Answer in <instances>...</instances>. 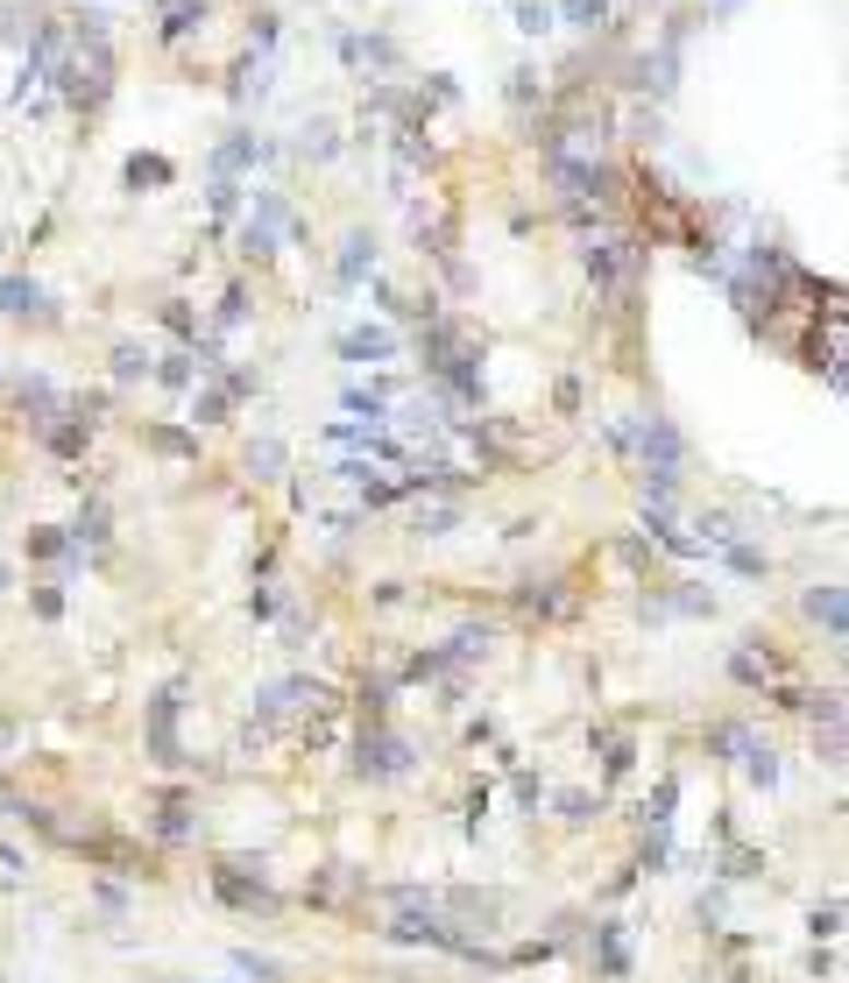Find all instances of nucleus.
I'll list each match as a JSON object with an SVG mask.
<instances>
[{"label": "nucleus", "instance_id": "f257e3e1", "mask_svg": "<svg viewBox=\"0 0 849 983\" xmlns=\"http://www.w3.org/2000/svg\"><path fill=\"white\" fill-rule=\"evenodd\" d=\"M354 765H362V779H404V771H411V743L397 736V729H382V722H362V736H354Z\"/></svg>", "mask_w": 849, "mask_h": 983}, {"label": "nucleus", "instance_id": "f03ea898", "mask_svg": "<svg viewBox=\"0 0 849 983\" xmlns=\"http://www.w3.org/2000/svg\"><path fill=\"white\" fill-rule=\"evenodd\" d=\"M283 227H291V205H283L276 191H256V213L241 220V256H248V262H270Z\"/></svg>", "mask_w": 849, "mask_h": 983}, {"label": "nucleus", "instance_id": "7ed1b4c3", "mask_svg": "<svg viewBox=\"0 0 849 983\" xmlns=\"http://www.w3.org/2000/svg\"><path fill=\"white\" fill-rule=\"evenodd\" d=\"M177 701H185V687H163L156 708H149V750H156L163 765H177Z\"/></svg>", "mask_w": 849, "mask_h": 983}, {"label": "nucleus", "instance_id": "20e7f679", "mask_svg": "<svg viewBox=\"0 0 849 983\" xmlns=\"http://www.w3.org/2000/svg\"><path fill=\"white\" fill-rule=\"evenodd\" d=\"M397 354V333L390 325H354V333H340V362L368 368V362H390Z\"/></svg>", "mask_w": 849, "mask_h": 983}, {"label": "nucleus", "instance_id": "39448f33", "mask_svg": "<svg viewBox=\"0 0 849 983\" xmlns=\"http://www.w3.org/2000/svg\"><path fill=\"white\" fill-rule=\"evenodd\" d=\"M376 256H382V248H376V234H368V227H354L347 241H340V291H354V283H368V276H376Z\"/></svg>", "mask_w": 849, "mask_h": 983}, {"label": "nucleus", "instance_id": "423d86ee", "mask_svg": "<svg viewBox=\"0 0 849 983\" xmlns=\"http://www.w3.org/2000/svg\"><path fill=\"white\" fill-rule=\"evenodd\" d=\"M340 57H347V64H368V71H397L404 64L397 36H340Z\"/></svg>", "mask_w": 849, "mask_h": 983}, {"label": "nucleus", "instance_id": "0eeeda50", "mask_svg": "<svg viewBox=\"0 0 849 983\" xmlns=\"http://www.w3.org/2000/svg\"><path fill=\"white\" fill-rule=\"evenodd\" d=\"M262 156H270V149H262L256 135H227V142L213 149V177H227V185H234V177H241V170H256Z\"/></svg>", "mask_w": 849, "mask_h": 983}, {"label": "nucleus", "instance_id": "6e6552de", "mask_svg": "<svg viewBox=\"0 0 849 983\" xmlns=\"http://www.w3.org/2000/svg\"><path fill=\"white\" fill-rule=\"evenodd\" d=\"M220 899L248 905V913H276V891L262 885V877H256V885H248V877H241V863H227V871H220Z\"/></svg>", "mask_w": 849, "mask_h": 983}, {"label": "nucleus", "instance_id": "1a4fd4ad", "mask_svg": "<svg viewBox=\"0 0 849 983\" xmlns=\"http://www.w3.org/2000/svg\"><path fill=\"white\" fill-rule=\"evenodd\" d=\"M807 616L822 623L828 637H842V630H849V608H842V588H836V580H822V588H807Z\"/></svg>", "mask_w": 849, "mask_h": 983}, {"label": "nucleus", "instance_id": "9d476101", "mask_svg": "<svg viewBox=\"0 0 849 983\" xmlns=\"http://www.w3.org/2000/svg\"><path fill=\"white\" fill-rule=\"evenodd\" d=\"M0 311H8V319H43V283L36 276H8L0 283Z\"/></svg>", "mask_w": 849, "mask_h": 983}, {"label": "nucleus", "instance_id": "9b49d317", "mask_svg": "<svg viewBox=\"0 0 849 983\" xmlns=\"http://www.w3.org/2000/svg\"><path fill=\"white\" fill-rule=\"evenodd\" d=\"M553 22H574V28H609V0H553Z\"/></svg>", "mask_w": 849, "mask_h": 983}, {"label": "nucleus", "instance_id": "f8f14e48", "mask_svg": "<svg viewBox=\"0 0 849 983\" xmlns=\"http://www.w3.org/2000/svg\"><path fill=\"white\" fill-rule=\"evenodd\" d=\"M297 156H311V163H333V156H340L333 121H305V128H297Z\"/></svg>", "mask_w": 849, "mask_h": 983}, {"label": "nucleus", "instance_id": "ddd939ff", "mask_svg": "<svg viewBox=\"0 0 849 983\" xmlns=\"http://www.w3.org/2000/svg\"><path fill=\"white\" fill-rule=\"evenodd\" d=\"M71 545H79V553H85V545H93V553H107V502H85V510H79Z\"/></svg>", "mask_w": 849, "mask_h": 983}, {"label": "nucleus", "instance_id": "4468645a", "mask_svg": "<svg viewBox=\"0 0 849 983\" xmlns=\"http://www.w3.org/2000/svg\"><path fill=\"white\" fill-rule=\"evenodd\" d=\"M199 22H205V0H170L163 8V43H185Z\"/></svg>", "mask_w": 849, "mask_h": 983}, {"label": "nucleus", "instance_id": "2eb2a0df", "mask_svg": "<svg viewBox=\"0 0 849 983\" xmlns=\"http://www.w3.org/2000/svg\"><path fill=\"white\" fill-rule=\"evenodd\" d=\"M460 524V502H418V510H411V531H418V538H439V531H453Z\"/></svg>", "mask_w": 849, "mask_h": 983}, {"label": "nucleus", "instance_id": "dca6fc26", "mask_svg": "<svg viewBox=\"0 0 849 983\" xmlns=\"http://www.w3.org/2000/svg\"><path fill=\"white\" fill-rule=\"evenodd\" d=\"M128 191H142V185H170V177H177V163L170 156H128Z\"/></svg>", "mask_w": 849, "mask_h": 983}, {"label": "nucleus", "instance_id": "f3484780", "mask_svg": "<svg viewBox=\"0 0 849 983\" xmlns=\"http://www.w3.org/2000/svg\"><path fill=\"white\" fill-rule=\"evenodd\" d=\"M234 411V396H227V382H205L199 396H191V425H220Z\"/></svg>", "mask_w": 849, "mask_h": 983}, {"label": "nucleus", "instance_id": "a211bd4d", "mask_svg": "<svg viewBox=\"0 0 849 983\" xmlns=\"http://www.w3.org/2000/svg\"><path fill=\"white\" fill-rule=\"evenodd\" d=\"M488 644H496V637H488V623H468V630H453V644H446V665H468V659H482Z\"/></svg>", "mask_w": 849, "mask_h": 983}, {"label": "nucleus", "instance_id": "6ab92c4d", "mask_svg": "<svg viewBox=\"0 0 849 983\" xmlns=\"http://www.w3.org/2000/svg\"><path fill=\"white\" fill-rule=\"evenodd\" d=\"M248 474H256V482H276V474H283V439H256V446H248Z\"/></svg>", "mask_w": 849, "mask_h": 983}, {"label": "nucleus", "instance_id": "aec40b11", "mask_svg": "<svg viewBox=\"0 0 849 983\" xmlns=\"http://www.w3.org/2000/svg\"><path fill=\"white\" fill-rule=\"evenodd\" d=\"M594 962H602V976H623V970H630V956H623L616 927H594Z\"/></svg>", "mask_w": 849, "mask_h": 983}, {"label": "nucleus", "instance_id": "412c9836", "mask_svg": "<svg viewBox=\"0 0 849 983\" xmlns=\"http://www.w3.org/2000/svg\"><path fill=\"white\" fill-rule=\"evenodd\" d=\"M729 673H736L743 687H757V679H771V659H765V651H757V637H751V651H736V659H729Z\"/></svg>", "mask_w": 849, "mask_h": 983}, {"label": "nucleus", "instance_id": "4be33fe9", "mask_svg": "<svg viewBox=\"0 0 849 983\" xmlns=\"http://www.w3.org/2000/svg\"><path fill=\"white\" fill-rule=\"evenodd\" d=\"M517 28L524 36H553V0H517Z\"/></svg>", "mask_w": 849, "mask_h": 983}, {"label": "nucleus", "instance_id": "5701e85b", "mask_svg": "<svg viewBox=\"0 0 849 983\" xmlns=\"http://www.w3.org/2000/svg\"><path fill=\"white\" fill-rule=\"evenodd\" d=\"M149 446H156V453H170V460H191V453H199V439H191V431H170V425L149 431Z\"/></svg>", "mask_w": 849, "mask_h": 983}, {"label": "nucleus", "instance_id": "b1692460", "mask_svg": "<svg viewBox=\"0 0 849 983\" xmlns=\"http://www.w3.org/2000/svg\"><path fill=\"white\" fill-rule=\"evenodd\" d=\"M743 771H751V785H771V779H779V757H771V743H751V750H743Z\"/></svg>", "mask_w": 849, "mask_h": 983}, {"label": "nucleus", "instance_id": "393cba45", "mask_svg": "<svg viewBox=\"0 0 849 983\" xmlns=\"http://www.w3.org/2000/svg\"><path fill=\"white\" fill-rule=\"evenodd\" d=\"M156 382H170V390H191V382H199V362H191V354H170V362L156 368Z\"/></svg>", "mask_w": 849, "mask_h": 983}, {"label": "nucleus", "instance_id": "a878e982", "mask_svg": "<svg viewBox=\"0 0 849 983\" xmlns=\"http://www.w3.org/2000/svg\"><path fill=\"white\" fill-rule=\"evenodd\" d=\"M114 376H121V382H135V376H149V354L135 347V340H128V347H114Z\"/></svg>", "mask_w": 849, "mask_h": 983}, {"label": "nucleus", "instance_id": "bb28decb", "mask_svg": "<svg viewBox=\"0 0 849 983\" xmlns=\"http://www.w3.org/2000/svg\"><path fill=\"white\" fill-rule=\"evenodd\" d=\"M64 553H71L64 531H36V538H28V559H64Z\"/></svg>", "mask_w": 849, "mask_h": 983}, {"label": "nucleus", "instance_id": "cd10ccee", "mask_svg": "<svg viewBox=\"0 0 849 983\" xmlns=\"http://www.w3.org/2000/svg\"><path fill=\"white\" fill-rule=\"evenodd\" d=\"M156 836H191V807H185V800H170V807H163V821H156Z\"/></svg>", "mask_w": 849, "mask_h": 983}, {"label": "nucleus", "instance_id": "c85d7f7f", "mask_svg": "<svg viewBox=\"0 0 849 983\" xmlns=\"http://www.w3.org/2000/svg\"><path fill=\"white\" fill-rule=\"evenodd\" d=\"M241 319H248V291L234 283V291L220 297V333H227V325H241Z\"/></svg>", "mask_w": 849, "mask_h": 983}, {"label": "nucleus", "instance_id": "c756f323", "mask_svg": "<svg viewBox=\"0 0 849 983\" xmlns=\"http://www.w3.org/2000/svg\"><path fill=\"white\" fill-rule=\"evenodd\" d=\"M205 205H213V213L227 220L234 205H241V185H227V177H213V191H205Z\"/></svg>", "mask_w": 849, "mask_h": 983}, {"label": "nucleus", "instance_id": "7c9ffc66", "mask_svg": "<svg viewBox=\"0 0 849 983\" xmlns=\"http://www.w3.org/2000/svg\"><path fill=\"white\" fill-rule=\"evenodd\" d=\"M510 99H517V107H531V99H539V71H531V64L510 71Z\"/></svg>", "mask_w": 849, "mask_h": 983}, {"label": "nucleus", "instance_id": "2f4dec72", "mask_svg": "<svg viewBox=\"0 0 849 983\" xmlns=\"http://www.w3.org/2000/svg\"><path fill=\"white\" fill-rule=\"evenodd\" d=\"M276 36H283V28H276V14H256V50H262V57L276 50Z\"/></svg>", "mask_w": 849, "mask_h": 983}, {"label": "nucleus", "instance_id": "473e14b6", "mask_svg": "<svg viewBox=\"0 0 849 983\" xmlns=\"http://www.w3.org/2000/svg\"><path fill=\"white\" fill-rule=\"evenodd\" d=\"M0 750H8V722H0Z\"/></svg>", "mask_w": 849, "mask_h": 983}, {"label": "nucleus", "instance_id": "72a5a7b5", "mask_svg": "<svg viewBox=\"0 0 849 983\" xmlns=\"http://www.w3.org/2000/svg\"><path fill=\"white\" fill-rule=\"evenodd\" d=\"M0 588H8V566H0Z\"/></svg>", "mask_w": 849, "mask_h": 983}]
</instances>
